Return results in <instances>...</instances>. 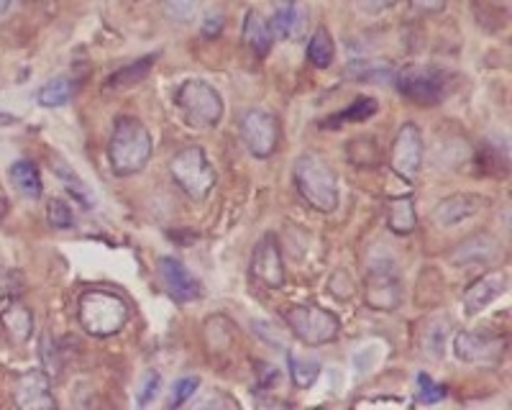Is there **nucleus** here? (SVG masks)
<instances>
[{"instance_id":"nucleus-28","label":"nucleus","mask_w":512,"mask_h":410,"mask_svg":"<svg viewBox=\"0 0 512 410\" xmlns=\"http://www.w3.org/2000/svg\"><path fill=\"white\" fill-rule=\"evenodd\" d=\"M290 375L292 382H295L300 390H308V387H313L315 380L320 377V364L313 362V359H303L290 354Z\"/></svg>"},{"instance_id":"nucleus-9","label":"nucleus","mask_w":512,"mask_h":410,"mask_svg":"<svg viewBox=\"0 0 512 410\" xmlns=\"http://www.w3.org/2000/svg\"><path fill=\"white\" fill-rule=\"evenodd\" d=\"M397 90L408 100H413L415 106H436L443 98L446 82L438 70L431 67H408L395 75Z\"/></svg>"},{"instance_id":"nucleus-4","label":"nucleus","mask_w":512,"mask_h":410,"mask_svg":"<svg viewBox=\"0 0 512 410\" xmlns=\"http://www.w3.org/2000/svg\"><path fill=\"white\" fill-rule=\"evenodd\" d=\"M169 175L190 200H205L216 188V170L205 157L203 147H185L169 162Z\"/></svg>"},{"instance_id":"nucleus-16","label":"nucleus","mask_w":512,"mask_h":410,"mask_svg":"<svg viewBox=\"0 0 512 410\" xmlns=\"http://www.w3.org/2000/svg\"><path fill=\"white\" fill-rule=\"evenodd\" d=\"M500 254V241H497L495 236L474 234L466 241H461L454 252H451V262H454L456 267H487V264H492L495 259H500Z\"/></svg>"},{"instance_id":"nucleus-17","label":"nucleus","mask_w":512,"mask_h":410,"mask_svg":"<svg viewBox=\"0 0 512 410\" xmlns=\"http://www.w3.org/2000/svg\"><path fill=\"white\" fill-rule=\"evenodd\" d=\"M505 290L507 275L502 270H492L487 272V275L477 277V280L464 290L466 313H469V316H477V313H482L489 303H495Z\"/></svg>"},{"instance_id":"nucleus-25","label":"nucleus","mask_w":512,"mask_h":410,"mask_svg":"<svg viewBox=\"0 0 512 410\" xmlns=\"http://www.w3.org/2000/svg\"><path fill=\"white\" fill-rule=\"evenodd\" d=\"M336 59V44H333V36L326 26H318L315 34L308 41V62L318 70H328Z\"/></svg>"},{"instance_id":"nucleus-35","label":"nucleus","mask_w":512,"mask_h":410,"mask_svg":"<svg viewBox=\"0 0 512 410\" xmlns=\"http://www.w3.org/2000/svg\"><path fill=\"white\" fill-rule=\"evenodd\" d=\"M159 387H162V375L159 372H149L144 380V387H141L139 393V405H149L154 398H157Z\"/></svg>"},{"instance_id":"nucleus-27","label":"nucleus","mask_w":512,"mask_h":410,"mask_svg":"<svg viewBox=\"0 0 512 410\" xmlns=\"http://www.w3.org/2000/svg\"><path fill=\"white\" fill-rule=\"evenodd\" d=\"M349 159L354 167H377L382 152H379V144L372 136H364V139L349 141Z\"/></svg>"},{"instance_id":"nucleus-24","label":"nucleus","mask_w":512,"mask_h":410,"mask_svg":"<svg viewBox=\"0 0 512 410\" xmlns=\"http://www.w3.org/2000/svg\"><path fill=\"white\" fill-rule=\"evenodd\" d=\"M154 65H157V54H149V57L136 59V62H131V65H126V67H121L118 72H113V75L105 80V88L118 90V88H128V85H136V82H141L149 77V72H152Z\"/></svg>"},{"instance_id":"nucleus-33","label":"nucleus","mask_w":512,"mask_h":410,"mask_svg":"<svg viewBox=\"0 0 512 410\" xmlns=\"http://www.w3.org/2000/svg\"><path fill=\"white\" fill-rule=\"evenodd\" d=\"M200 387V377H182L172 387V398H169V408H182L187 400L195 395V390Z\"/></svg>"},{"instance_id":"nucleus-23","label":"nucleus","mask_w":512,"mask_h":410,"mask_svg":"<svg viewBox=\"0 0 512 410\" xmlns=\"http://www.w3.org/2000/svg\"><path fill=\"white\" fill-rule=\"evenodd\" d=\"M387 226H390L392 234L397 236L413 234L415 226H418L413 198H395L387 205Z\"/></svg>"},{"instance_id":"nucleus-13","label":"nucleus","mask_w":512,"mask_h":410,"mask_svg":"<svg viewBox=\"0 0 512 410\" xmlns=\"http://www.w3.org/2000/svg\"><path fill=\"white\" fill-rule=\"evenodd\" d=\"M487 208V198L477 193H456L443 198L431 211V221L438 229H454L459 223L479 216Z\"/></svg>"},{"instance_id":"nucleus-22","label":"nucleus","mask_w":512,"mask_h":410,"mask_svg":"<svg viewBox=\"0 0 512 410\" xmlns=\"http://www.w3.org/2000/svg\"><path fill=\"white\" fill-rule=\"evenodd\" d=\"M77 93V80L75 77H54L47 85H41L36 100L39 106L44 108H62L72 100V95Z\"/></svg>"},{"instance_id":"nucleus-37","label":"nucleus","mask_w":512,"mask_h":410,"mask_svg":"<svg viewBox=\"0 0 512 410\" xmlns=\"http://www.w3.org/2000/svg\"><path fill=\"white\" fill-rule=\"evenodd\" d=\"M221 31H223V16H208V18H205L203 36L213 39V36H218Z\"/></svg>"},{"instance_id":"nucleus-39","label":"nucleus","mask_w":512,"mask_h":410,"mask_svg":"<svg viewBox=\"0 0 512 410\" xmlns=\"http://www.w3.org/2000/svg\"><path fill=\"white\" fill-rule=\"evenodd\" d=\"M3 216H6V200L0 198V218H3Z\"/></svg>"},{"instance_id":"nucleus-31","label":"nucleus","mask_w":512,"mask_h":410,"mask_svg":"<svg viewBox=\"0 0 512 410\" xmlns=\"http://www.w3.org/2000/svg\"><path fill=\"white\" fill-rule=\"evenodd\" d=\"M57 175H59V180L64 182V188L70 190V195L75 200H80L82 205H85V208H93V203L95 200L90 198V190L85 188V182L80 180V177L75 175V172H70V170H64V167H57Z\"/></svg>"},{"instance_id":"nucleus-2","label":"nucleus","mask_w":512,"mask_h":410,"mask_svg":"<svg viewBox=\"0 0 512 410\" xmlns=\"http://www.w3.org/2000/svg\"><path fill=\"white\" fill-rule=\"evenodd\" d=\"M128 303L113 290H85L77 300V318L80 326L95 339H108L116 336L128 321Z\"/></svg>"},{"instance_id":"nucleus-18","label":"nucleus","mask_w":512,"mask_h":410,"mask_svg":"<svg viewBox=\"0 0 512 410\" xmlns=\"http://www.w3.org/2000/svg\"><path fill=\"white\" fill-rule=\"evenodd\" d=\"M272 34L285 41H295L305 34V11L297 0H282L280 6L274 8V16L269 21Z\"/></svg>"},{"instance_id":"nucleus-11","label":"nucleus","mask_w":512,"mask_h":410,"mask_svg":"<svg viewBox=\"0 0 512 410\" xmlns=\"http://www.w3.org/2000/svg\"><path fill=\"white\" fill-rule=\"evenodd\" d=\"M454 352L461 362L477 367H497L505 357V341L487 334H469L461 331L454 336Z\"/></svg>"},{"instance_id":"nucleus-20","label":"nucleus","mask_w":512,"mask_h":410,"mask_svg":"<svg viewBox=\"0 0 512 410\" xmlns=\"http://www.w3.org/2000/svg\"><path fill=\"white\" fill-rule=\"evenodd\" d=\"M244 41H246V47H249L259 59L267 57L269 49H272V44H274L272 26H269V21L259 11L246 13Z\"/></svg>"},{"instance_id":"nucleus-36","label":"nucleus","mask_w":512,"mask_h":410,"mask_svg":"<svg viewBox=\"0 0 512 410\" xmlns=\"http://www.w3.org/2000/svg\"><path fill=\"white\" fill-rule=\"evenodd\" d=\"M413 3V8L418 13H423V16H436V13H441L443 8H446L448 0H410Z\"/></svg>"},{"instance_id":"nucleus-6","label":"nucleus","mask_w":512,"mask_h":410,"mask_svg":"<svg viewBox=\"0 0 512 410\" xmlns=\"http://www.w3.org/2000/svg\"><path fill=\"white\" fill-rule=\"evenodd\" d=\"M285 321L305 346L333 344L341 334V321L336 313L318 305H292L290 311H285Z\"/></svg>"},{"instance_id":"nucleus-29","label":"nucleus","mask_w":512,"mask_h":410,"mask_svg":"<svg viewBox=\"0 0 512 410\" xmlns=\"http://www.w3.org/2000/svg\"><path fill=\"white\" fill-rule=\"evenodd\" d=\"M47 221L52 229L57 231H67L75 226V213H72V208L64 200H49L47 205Z\"/></svg>"},{"instance_id":"nucleus-32","label":"nucleus","mask_w":512,"mask_h":410,"mask_svg":"<svg viewBox=\"0 0 512 410\" xmlns=\"http://www.w3.org/2000/svg\"><path fill=\"white\" fill-rule=\"evenodd\" d=\"M198 8L200 0H164V13H167L172 21H182V24L192 21L195 13H198Z\"/></svg>"},{"instance_id":"nucleus-21","label":"nucleus","mask_w":512,"mask_h":410,"mask_svg":"<svg viewBox=\"0 0 512 410\" xmlns=\"http://www.w3.org/2000/svg\"><path fill=\"white\" fill-rule=\"evenodd\" d=\"M8 177H11L13 188L24 195V198L39 200L41 193H44V185H41V175H39V170H36L34 162L18 159V162L11 164Z\"/></svg>"},{"instance_id":"nucleus-8","label":"nucleus","mask_w":512,"mask_h":410,"mask_svg":"<svg viewBox=\"0 0 512 410\" xmlns=\"http://www.w3.org/2000/svg\"><path fill=\"white\" fill-rule=\"evenodd\" d=\"M423 134H420L418 123L408 121L402 123L400 131H397L395 141H392V152H390V164L392 170L400 177H405L408 182H413L415 177L423 170Z\"/></svg>"},{"instance_id":"nucleus-38","label":"nucleus","mask_w":512,"mask_h":410,"mask_svg":"<svg viewBox=\"0 0 512 410\" xmlns=\"http://www.w3.org/2000/svg\"><path fill=\"white\" fill-rule=\"evenodd\" d=\"M395 0H361V6H364V11L369 13H379L384 11V8H390Z\"/></svg>"},{"instance_id":"nucleus-26","label":"nucleus","mask_w":512,"mask_h":410,"mask_svg":"<svg viewBox=\"0 0 512 410\" xmlns=\"http://www.w3.org/2000/svg\"><path fill=\"white\" fill-rule=\"evenodd\" d=\"M374 113H377V100L359 98V100H354V103H351L344 113H338V116L328 118L323 126H326V129H336V126H344L346 121H354V123L367 121V118H372Z\"/></svg>"},{"instance_id":"nucleus-5","label":"nucleus","mask_w":512,"mask_h":410,"mask_svg":"<svg viewBox=\"0 0 512 410\" xmlns=\"http://www.w3.org/2000/svg\"><path fill=\"white\" fill-rule=\"evenodd\" d=\"M175 106L190 126H218L223 118V98L210 82L185 80L175 90Z\"/></svg>"},{"instance_id":"nucleus-15","label":"nucleus","mask_w":512,"mask_h":410,"mask_svg":"<svg viewBox=\"0 0 512 410\" xmlns=\"http://www.w3.org/2000/svg\"><path fill=\"white\" fill-rule=\"evenodd\" d=\"M157 272L162 285L167 287V293L177 300V303H192L200 298V282L190 275L185 264L175 257H159Z\"/></svg>"},{"instance_id":"nucleus-7","label":"nucleus","mask_w":512,"mask_h":410,"mask_svg":"<svg viewBox=\"0 0 512 410\" xmlns=\"http://www.w3.org/2000/svg\"><path fill=\"white\" fill-rule=\"evenodd\" d=\"M241 139L251 157L269 159L280 147V121L264 108H251L241 116Z\"/></svg>"},{"instance_id":"nucleus-19","label":"nucleus","mask_w":512,"mask_h":410,"mask_svg":"<svg viewBox=\"0 0 512 410\" xmlns=\"http://www.w3.org/2000/svg\"><path fill=\"white\" fill-rule=\"evenodd\" d=\"M6 303V308L0 311V326L6 328V334L11 336L13 341L24 344V341H29L31 334H34V313H31L24 303H18L16 298L6 300Z\"/></svg>"},{"instance_id":"nucleus-12","label":"nucleus","mask_w":512,"mask_h":410,"mask_svg":"<svg viewBox=\"0 0 512 410\" xmlns=\"http://www.w3.org/2000/svg\"><path fill=\"white\" fill-rule=\"evenodd\" d=\"M13 403L21 410H52L57 400L52 395V377L44 369H31L16 377L13 385Z\"/></svg>"},{"instance_id":"nucleus-34","label":"nucleus","mask_w":512,"mask_h":410,"mask_svg":"<svg viewBox=\"0 0 512 410\" xmlns=\"http://www.w3.org/2000/svg\"><path fill=\"white\" fill-rule=\"evenodd\" d=\"M418 400L423 405H433V403H441L443 398H446V387L438 385V382H433L431 377L425 375H418Z\"/></svg>"},{"instance_id":"nucleus-30","label":"nucleus","mask_w":512,"mask_h":410,"mask_svg":"<svg viewBox=\"0 0 512 410\" xmlns=\"http://www.w3.org/2000/svg\"><path fill=\"white\" fill-rule=\"evenodd\" d=\"M39 357H41V364H44V372H47L49 377H59V375H62V359H59L57 344H54V341L49 339V334L41 336V341H39Z\"/></svg>"},{"instance_id":"nucleus-10","label":"nucleus","mask_w":512,"mask_h":410,"mask_svg":"<svg viewBox=\"0 0 512 410\" xmlns=\"http://www.w3.org/2000/svg\"><path fill=\"white\" fill-rule=\"evenodd\" d=\"M251 277L262 282L269 290H280L285 287V259L277 236L267 234L259 239V244L251 252Z\"/></svg>"},{"instance_id":"nucleus-1","label":"nucleus","mask_w":512,"mask_h":410,"mask_svg":"<svg viewBox=\"0 0 512 410\" xmlns=\"http://www.w3.org/2000/svg\"><path fill=\"white\" fill-rule=\"evenodd\" d=\"M152 134L144 123L134 116H121L113 123L111 144H108V162L113 175L131 177L141 172L152 159Z\"/></svg>"},{"instance_id":"nucleus-14","label":"nucleus","mask_w":512,"mask_h":410,"mask_svg":"<svg viewBox=\"0 0 512 410\" xmlns=\"http://www.w3.org/2000/svg\"><path fill=\"white\" fill-rule=\"evenodd\" d=\"M361 295H364V303H367L372 311H379V313L397 311V308L402 305V300H405L402 282L387 270L372 272V275L364 280Z\"/></svg>"},{"instance_id":"nucleus-3","label":"nucleus","mask_w":512,"mask_h":410,"mask_svg":"<svg viewBox=\"0 0 512 410\" xmlns=\"http://www.w3.org/2000/svg\"><path fill=\"white\" fill-rule=\"evenodd\" d=\"M295 188L300 198L318 213H333L341 200L336 172L323 159L303 154L295 159Z\"/></svg>"}]
</instances>
